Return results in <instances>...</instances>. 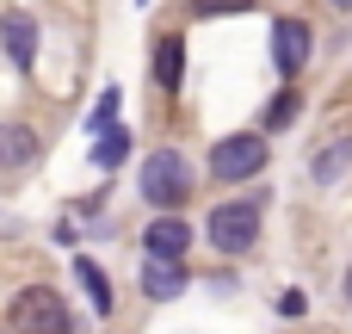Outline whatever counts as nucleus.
Segmentation results:
<instances>
[{"instance_id": "9d476101", "label": "nucleus", "mask_w": 352, "mask_h": 334, "mask_svg": "<svg viewBox=\"0 0 352 334\" xmlns=\"http://www.w3.org/2000/svg\"><path fill=\"white\" fill-rule=\"evenodd\" d=\"M179 74H186V43L179 37H161L155 43V87L161 93H179Z\"/></svg>"}, {"instance_id": "f8f14e48", "label": "nucleus", "mask_w": 352, "mask_h": 334, "mask_svg": "<svg viewBox=\"0 0 352 334\" xmlns=\"http://www.w3.org/2000/svg\"><path fill=\"white\" fill-rule=\"evenodd\" d=\"M74 279L87 285V298H93V310H99V316H111V285H105V273H99L93 260H74Z\"/></svg>"}, {"instance_id": "f257e3e1", "label": "nucleus", "mask_w": 352, "mask_h": 334, "mask_svg": "<svg viewBox=\"0 0 352 334\" xmlns=\"http://www.w3.org/2000/svg\"><path fill=\"white\" fill-rule=\"evenodd\" d=\"M6 322H12V334H74L68 304H62L50 285H25V291L12 298V310H6Z\"/></svg>"}, {"instance_id": "39448f33", "label": "nucleus", "mask_w": 352, "mask_h": 334, "mask_svg": "<svg viewBox=\"0 0 352 334\" xmlns=\"http://www.w3.org/2000/svg\"><path fill=\"white\" fill-rule=\"evenodd\" d=\"M186 254H148L142 260V298H155V304H173L179 291H186Z\"/></svg>"}, {"instance_id": "ddd939ff", "label": "nucleus", "mask_w": 352, "mask_h": 334, "mask_svg": "<svg viewBox=\"0 0 352 334\" xmlns=\"http://www.w3.org/2000/svg\"><path fill=\"white\" fill-rule=\"evenodd\" d=\"M124 155H130V130L105 124V130H99V149H93V161H99V167H118Z\"/></svg>"}, {"instance_id": "423d86ee", "label": "nucleus", "mask_w": 352, "mask_h": 334, "mask_svg": "<svg viewBox=\"0 0 352 334\" xmlns=\"http://www.w3.org/2000/svg\"><path fill=\"white\" fill-rule=\"evenodd\" d=\"M272 62H278L285 81L303 74V62H309V25H303V19H278V31H272Z\"/></svg>"}, {"instance_id": "dca6fc26", "label": "nucleus", "mask_w": 352, "mask_h": 334, "mask_svg": "<svg viewBox=\"0 0 352 334\" xmlns=\"http://www.w3.org/2000/svg\"><path fill=\"white\" fill-rule=\"evenodd\" d=\"M346 298H352V267H346Z\"/></svg>"}, {"instance_id": "f03ea898", "label": "nucleus", "mask_w": 352, "mask_h": 334, "mask_svg": "<svg viewBox=\"0 0 352 334\" xmlns=\"http://www.w3.org/2000/svg\"><path fill=\"white\" fill-rule=\"evenodd\" d=\"M186 192H192V167H186V155H179V149H155V155L142 161V198H148L155 211H179Z\"/></svg>"}, {"instance_id": "f3484780", "label": "nucleus", "mask_w": 352, "mask_h": 334, "mask_svg": "<svg viewBox=\"0 0 352 334\" xmlns=\"http://www.w3.org/2000/svg\"><path fill=\"white\" fill-rule=\"evenodd\" d=\"M334 6H352V0H334Z\"/></svg>"}, {"instance_id": "6e6552de", "label": "nucleus", "mask_w": 352, "mask_h": 334, "mask_svg": "<svg viewBox=\"0 0 352 334\" xmlns=\"http://www.w3.org/2000/svg\"><path fill=\"white\" fill-rule=\"evenodd\" d=\"M142 242H148V254H186V248H192V229H186L173 211H161V217L142 229Z\"/></svg>"}, {"instance_id": "2eb2a0df", "label": "nucleus", "mask_w": 352, "mask_h": 334, "mask_svg": "<svg viewBox=\"0 0 352 334\" xmlns=\"http://www.w3.org/2000/svg\"><path fill=\"white\" fill-rule=\"evenodd\" d=\"M254 0H192V12L198 19H223V12H248Z\"/></svg>"}, {"instance_id": "20e7f679", "label": "nucleus", "mask_w": 352, "mask_h": 334, "mask_svg": "<svg viewBox=\"0 0 352 334\" xmlns=\"http://www.w3.org/2000/svg\"><path fill=\"white\" fill-rule=\"evenodd\" d=\"M266 167V136L260 130H241V136H223L210 149V180H254Z\"/></svg>"}, {"instance_id": "9b49d317", "label": "nucleus", "mask_w": 352, "mask_h": 334, "mask_svg": "<svg viewBox=\"0 0 352 334\" xmlns=\"http://www.w3.org/2000/svg\"><path fill=\"white\" fill-rule=\"evenodd\" d=\"M31 161H37V130L0 124V167H31Z\"/></svg>"}, {"instance_id": "1a4fd4ad", "label": "nucleus", "mask_w": 352, "mask_h": 334, "mask_svg": "<svg viewBox=\"0 0 352 334\" xmlns=\"http://www.w3.org/2000/svg\"><path fill=\"white\" fill-rule=\"evenodd\" d=\"M352 167V136H334L328 149H316V161H309V174H316V186H340Z\"/></svg>"}, {"instance_id": "0eeeda50", "label": "nucleus", "mask_w": 352, "mask_h": 334, "mask_svg": "<svg viewBox=\"0 0 352 334\" xmlns=\"http://www.w3.org/2000/svg\"><path fill=\"white\" fill-rule=\"evenodd\" d=\"M0 43H6V56H12V68L31 74V62H37V19H31V12H6V19H0Z\"/></svg>"}, {"instance_id": "4468645a", "label": "nucleus", "mask_w": 352, "mask_h": 334, "mask_svg": "<svg viewBox=\"0 0 352 334\" xmlns=\"http://www.w3.org/2000/svg\"><path fill=\"white\" fill-rule=\"evenodd\" d=\"M291 118H297V93H278V99H272V112H266V130H285Z\"/></svg>"}, {"instance_id": "7ed1b4c3", "label": "nucleus", "mask_w": 352, "mask_h": 334, "mask_svg": "<svg viewBox=\"0 0 352 334\" xmlns=\"http://www.w3.org/2000/svg\"><path fill=\"white\" fill-rule=\"evenodd\" d=\"M204 229H210V248H217V254H248V248L260 242V205H254V198L217 205Z\"/></svg>"}]
</instances>
